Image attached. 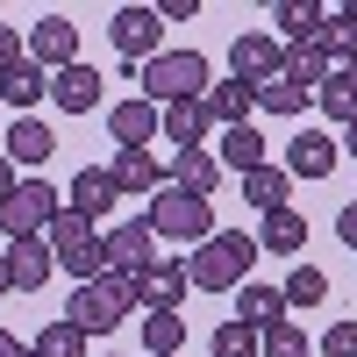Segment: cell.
<instances>
[{
  "label": "cell",
  "instance_id": "cell-1",
  "mask_svg": "<svg viewBox=\"0 0 357 357\" xmlns=\"http://www.w3.org/2000/svg\"><path fill=\"white\" fill-rule=\"evenodd\" d=\"M250 264H257V236L215 229V236L186 257V279H193L200 293H236V286H250Z\"/></svg>",
  "mask_w": 357,
  "mask_h": 357
},
{
  "label": "cell",
  "instance_id": "cell-2",
  "mask_svg": "<svg viewBox=\"0 0 357 357\" xmlns=\"http://www.w3.org/2000/svg\"><path fill=\"white\" fill-rule=\"evenodd\" d=\"M136 86H143V100L172 107V100H207L215 72H207V57H200V50H158L151 65L136 72Z\"/></svg>",
  "mask_w": 357,
  "mask_h": 357
},
{
  "label": "cell",
  "instance_id": "cell-3",
  "mask_svg": "<svg viewBox=\"0 0 357 357\" xmlns=\"http://www.w3.org/2000/svg\"><path fill=\"white\" fill-rule=\"evenodd\" d=\"M151 229L158 236H172V243H207L215 236V200H200V193H186V186H172L165 178V193H151Z\"/></svg>",
  "mask_w": 357,
  "mask_h": 357
},
{
  "label": "cell",
  "instance_id": "cell-4",
  "mask_svg": "<svg viewBox=\"0 0 357 357\" xmlns=\"http://www.w3.org/2000/svg\"><path fill=\"white\" fill-rule=\"evenodd\" d=\"M65 215V200H57V186H43V178H22V186L0 200V236L8 243H29V236H50V222Z\"/></svg>",
  "mask_w": 357,
  "mask_h": 357
},
{
  "label": "cell",
  "instance_id": "cell-5",
  "mask_svg": "<svg viewBox=\"0 0 357 357\" xmlns=\"http://www.w3.org/2000/svg\"><path fill=\"white\" fill-rule=\"evenodd\" d=\"M129 279H93V286H72V307H65V321H79V329L86 336H107V329H122V321H129Z\"/></svg>",
  "mask_w": 357,
  "mask_h": 357
},
{
  "label": "cell",
  "instance_id": "cell-6",
  "mask_svg": "<svg viewBox=\"0 0 357 357\" xmlns=\"http://www.w3.org/2000/svg\"><path fill=\"white\" fill-rule=\"evenodd\" d=\"M107 36H114V57L143 72V65H151V57L165 50V15H158V8H114Z\"/></svg>",
  "mask_w": 357,
  "mask_h": 357
},
{
  "label": "cell",
  "instance_id": "cell-7",
  "mask_svg": "<svg viewBox=\"0 0 357 357\" xmlns=\"http://www.w3.org/2000/svg\"><path fill=\"white\" fill-rule=\"evenodd\" d=\"M100 243H107V272H114V279H129V286L158 264V229H151V215H136V222H122V229H107Z\"/></svg>",
  "mask_w": 357,
  "mask_h": 357
},
{
  "label": "cell",
  "instance_id": "cell-8",
  "mask_svg": "<svg viewBox=\"0 0 357 357\" xmlns=\"http://www.w3.org/2000/svg\"><path fill=\"white\" fill-rule=\"evenodd\" d=\"M186 257H158L151 264V272H143L136 286H129V301L143 307V314H178V307H186Z\"/></svg>",
  "mask_w": 357,
  "mask_h": 357
},
{
  "label": "cell",
  "instance_id": "cell-9",
  "mask_svg": "<svg viewBox=\"0 0 357 357\" xmlns=\"http://www.w3.org/2000/svg\"><path fill=\"white\" fill-rule=\"evenodd\" d=\"M107 129H114V151H151V136H165V107L158 100H114L107 107Z\"/></svg>",
  "mask_w": 357,
  "mask_h": 357
},
{
  "label": "cell",
  "instance_id": "cell-10",
  "mask_svg": "<svg viewBox=\"0 0 357 357\" xmlns=\"http://www.w3.org/2000/svg\"><path fill=\"white\" fill-rule=\"evenodd\" d=\"M29 65H43V72L79 65V29H72L65 15H43L36 29H29Z\"/></svg>",
  "mask_w": 357,
  "mask_h": 357
},
{
  "label": "cell",
  "instance_id": "cell-11",
  "mask_svg": "<svg viewBox=\"0 0 357 357\" xmlns=\"http://www.w3.org/2000/svg\"><path fill=\"white\" fill-rule=\"evenodd\" d=\"M229 65H236V79H250V86H272L279 72H286V50L264 36V29H243L236 36V50H229Z\"/></svg>",
  "mask_w": 357,
  "mask_h": 357
},
{
  "label": "cell",
  "instance_id": "cell-12",
  "mask_svg": "<svg viewBox=\"0 0 357 357\" xmlns=\"http://www.w3.org/2000/svg\"><path fill=\"white\" fill-rule=\"evenodd\" d=\"M229 321H243V329L264 336V329H279V321H293V307H286L279 286H257V279H250V286H236V314H229Z\"/></svg>",
  "mask_w": 357,
  "mask_h": 357
},
{
  "label": "cell",
  "instance_id": "cell-13",
  "mask_svg": "<svg viewBox=\"0 0 357 357\" xmlns=\"http://www.w3.org/2000/svg\"><path fill=\"white\" fill-rule=\"evenodd\" d=\"M336 158H343V143L321 136V129H301V136L286 143V172H293V178H329Z\"/></svg>",
  "mask_w": 357,
  "mask_h": 357
},
{
  "label": "cell",
  "instance_id": "cell-14",
  "mask_svg": "<svg viewBox=\"0 0 357 357\" xmlns=\"http://www.w3.org/2000/svg\"><path fill=\"white\" fill-rule=\"evenodd\" d=\"M107 172H114V186H122V200H129V193L151 200V193H165V178H172V172L158 165V151H114Z\"/></svg>",
  "mask_w": 357,
  "mask_h": 357
},
{
  "label": "cell",
  "instance_id": "cell-15",
  "mask_svg": "<svg viewBox=\"0 0 357 357\" xmlns=\"http://www.w3.org/2000/svg\"><path fill=\"white\" fill-rule=\"evenodd\" d=\"M250 107H257L250 79H215V86H207V122H215V129H243Z\"/></svg>",
  "mask_w": 357,
  "mask_h": 357
},
{
  "label": "cell",
  "instance_id": "cell-16",
  "mask_svg": "<svg viewBox=\"0 0 357 357\" xmlns=\"http://www.w3.org/2000/svg\"><path fill=\"white\" fill-rule=\"evenodd\" d=\"M222 158L215 151H207V143H200V151H172V186H186V193H200V200H215V186H222Z\"/></svg>",
  "mask_w": 357,
  "mask_h": 357
},
{
  "label": "cell",
  "instance_id": "cell-17",
  "mask_svg": "<svg viewBox=\"0 0 357 357\" xmlns=\"http://www.w3.org/2000/svg\"><path fill=\"white\" fill-rule=\"evenodd\" d=\"M50 100L65 107V114H93V107H100V72H93V65H65V72H50Z\"/></svg>",
  "mask_w": 357,
  "mask_h": 357
},
{
  "label": "cell",
  "instance_id": "cell-18",
  "mask_svg": "<svg viewBox=\"0 0 357 357\" xmlns=\"http://www.w3.org/2000/svg\"><path fill=\"white\" fill-rule=\"evenodd\" d=\"M114 200H122L114 172H107V165H93V172H79V178H72V200H65V207H72V215H86V222H100Z\"/></svg>",
  "mask_w": 357,
  "mask_h": 357
},
{
  "label": "cell",
  "instance_id": "cell-19",
  "mask_svg": "<svg viewBox=\"0 0 357 357\" xmlns=\"http://www.w3.org/2000/svg\"><path fill=\"white\" fill-rule=\"evenodd\" d=\"M243 200L257 207V215L293 207V172H286V165H257V172H243Z\"/></svg>",
  "mask_w": 357,
  "mask_h": 357
},
{
  "label": "cell",
  "instance_id": "cell-20",
  "mask_svg": "<svg viewBox=\"0 0 357 357\" xmlns=\"http://www.w3.org/2000/svg\"><path fill=\"white\" fill-rule=\"evenodd\" d=\"M321 57H329V72H357V0L321 22Z\"/></svg>",
  "mask_w": 357,
  "mask_h": 357
},
{
  "label": "cell",
  "instance_id": "cell-21",
  "mask_svg": "<svg viewBox=\"0 0 357 357\" xmlns=\"http://www.w3.org/2000/svg\"><path fill=\"white\" fill-rule=\"evenodd\" d=\"M257 250H272V257H293V264H301V250H307V215H301V207H279V215H264Z\"/></svg>",
  "mask_w": 357,
  "mask_h": 357
},
{
  "label": "cell",
  "instance_id": "cell-22",
  "mask_svg": "<svg viewBox=\"0 0 357 357\" xmlns=\"http://www.w3.org/2000/svg\"><path fill=\"white\" fill-rule=\"evenodd\" d=\"M8 272H15V293H36L57 272V257H50L43 236H29V243H8Z\"/></svg>",
  "mask_w": 357,
  "mask_h": 357
},
{
  "label": "cell",
  "instance_id": "cell-23",
  "mask_svg": "<svg viewBox=\"0 0 357 357\" xmlns=\"http://www.w3.org/2000/svg\"><path fill=\"white\" fill-rule=\"evenodd\" d=\"M264 151H272V143H264V136L243 122V129H222V151H215V158H222V172L243 178V172H257V165H264Z\"/></svg>",
  "mask_w": 357,
  "mask_h": 357
},
{
  "label": "cell",
  "instance_id": "cell-24",
  "mask_svg": "<svg viewBox=\"0 0 357 357\" xmlns=\"http://www.w3.org/2000/svg\"><path fill=\"white\" fill-rule=\"evenodd\" d=\"M272 22L286 29V43H321V22H329V8H314V0H279Z\"/></svg>",
  "mask_w": 357,
  "mask_h": 357
},
{
  "label": "cell",
  "instance_id": "cell-25",
  "mask_svg": "<svg viewBox=\"0 0 357 357\" xmlns=\"http://www.w3.org/2000/svg\"><path fill=\"white\" fill-rule=\"evenodd\" d=\"M200 136H207V100H172V107H165V143L200 151Z\"/></svg>",
  "mask_w": 357,
  "mask_h": 357
},
{
  "label": "cell",
  "instance_id": "cell-26",
  "mask_svg": "<svg viewBox=\"0 0 357 357\" xmlns=\"http://www.w3.org/2000/svg\"><path fill=\"white\" fill-rule=\"evenodd\" d=\"M50 151H57V136H50L43 122H29V114L8 129V158H15V165H50Z\"/></svg>",
  "mask_w": 357,
  "mask_h": 357
},
{
  "label": "cell",
  "instance_id": "cell-27",
  "mask_svg": "<svg viewBox=\"0 0 357 357\" xmlns=\"http://www.w3.org/2000/svg\"><path fill=\"white\" fill-rule=\"evenodd\" d=\"M293 86H307V93H321V79H329V57H321V43H286V72Z\"/></svg>",
  "mask_w": 357,
  "mask_h": 357
},
{
  "label": "cell",
  "instance_id": "cell-28",
  "mask_svg": "<svg viewBox=\"0 0 357 357\" xmlns=\"http://www.w3.org/2000/svg\"><path fill=\"white\" fill-rule=\"evenodd\" d=\"M186 350V314H143V357H178Z\"/></svg>",
  "mask_w": 357,
  "mask_h": 357
},
{
  "label": "cell",
  "instance_id": "cell-29",
  "mask_svg": "<svg viewBox=\"0 0 357 357\" xmlns=\"http://www.w3.org/2000/svg\"><path fill=\"white\" fill-rule=\"evenodd\" d=\"M314 107L329 114V122L350 129V122H357V79H350V72H329V79H321V93H314Z\"/></svg>",
  "mask_w": 357,
  "mask_h": 357
},
{
  "label": "cell",
  "instance_id": "cell-30",
  "mask_svg": "<svg viewBox=\"0 0 357 357\" xmlns=\"http://www.w3.org/2000/svg\"><path fill=\"white\" fill-rule=\"evenodd\" d=\"M257 107H264V114H286V122H301V114L314 107V93H307V86H293V79H272V86H257Z\"/></svg>",
  "mask_w": 357,
  "mask_h": 357
},
{
  "label": "cell",
  "instance_id": "cell-31",
  "mask_svg": "<svg viewBox=\"0 0 357 357\" xmlns=\"http://www.w3.org/2000/svg\"><path fill=\"white\" fill-rule=\"evenodd\" d=\"M50 93V79H43V65H15L8 79H0V107H36Z\"/></svg>",
  "mask_w": 357,
  "mask_h": 357
},
{
  "label": "cell",
  "instance_id": "cell-32",
  "mask_svg": "<svg viewBox=\"0 0 357 357\" xmlns=\"http://www.w3.org/2000/svg\"><path fill=\"white\" fill-rule=\"evenodd\" d=\"M86 343H93V336H86L79 321H65V314H57V321H43V336H36V357H86Z\"/></svg>",
  "mask_w": 357,
  "mask_h": 357
},
{
  "label": "cell",
  "instance_id": "cell-33",
  "mask_svg": "<svg viewBox=\"0 0 357 357\" xmlns=\"http://www.w3.org/2000/svg\"><path fill=\"white\" fill-rule=\"evenodd\" d=\"M279 293H286V307H321V301H329V272H314V264H293Z\"/></svg>",
  "mask_w": 357,
  "mask_h": 357
},
{
  "label": "cell",
  "instance_id": "cell-34",
  "mask_svg": "<svg viewBox=\"0 0 357 357\" xmlns=\"http://www.w3.org/2000/svg\"><path fill=\"white\" fill-rule=\"evenodd\" d=\"M207 350H215V357H264V336L243 329V321H222V329L207 336Z\"/></svg>",
  "mask_w": 357,
  "mask_h": 357
},
{
  "label": "cell",
  "instance_id": "cell-35",
  "mask_svg": "<svg viewBox=\"0 0 357 357\" xmlns=\"http://www.w3.org/2000/svg\"><path fill=\"white\" fill-rule=\"evenodd\" d=\"M264 357H314V343L301 321H279V329H264Z\"/></svg>",
  "mask_w": 357,
  "mask_h": 357
},
{
  "label": "cell",
  "instance_id": "cell-36",
  "mask_svg": "<svg viewBox=\"0 0 357 357\" xmlns=\"http://www.w3.org/2000/svg\"><path fill=\"white\" fill-rule=\"evenodd\" d=\"M321 357H357V321H329V336H321Z\"/></svg>",
  "mask_w": 357,
  "mask_h": 357
},
{
  "label": "cell",
  "instance_id": "cell-37",
  "mask_svg": "<svg viewBox=\"0 0 357 357\" xmlns=\"http://www.w3.org/2000/svg\"><path fill=\"white\" fill-rule=\"evenodd\" d=\"M15 65H29V36H15V29H0V79H8Z\"/></svg>",
  "mask_w": 357,
  "mask_h": 357
},
{
  "label": "cell",
  "instance_id": "cell-38",
  "mask_svg": "<svg viewBox=\"0 0 357 357\" xmlns=\"http://www.w3.org/2000/svg\"><path fill=\"white\" fill-rule=\"evenodd\" d=\"M336 236L357 250V200H343V207H336Z\"/></svg>",
  "mask_w": 357,
  "mask_h": 357
},
{
  "label": "cell",
  "instance_id": "cell-39",
  "mask_svg": "<svg viewBox=\"0 0 357 357\" xmlns=\"http://www.w3.org/2000/svg\"><path fill=\"white\" fill-rule=\"evenodd\" d=\"M158 15H165V22H193V15H200V0H165Z\"/></svg>",
  "mask_w": 357,
  "mask_h": 357
},
{
  "label": "cell",
  "instance_id": "cell-40",
  "mask_svg": "<svg viewBox=\"0 0 357 357\" xmlns=\"http://www.w3.org/2000/svg\"><path fill=\"white\" fill-rule=\"evenodd\" d=\"M0 357H36V343H22V336H8V329H0Z\"/></svg>",
  "mask_w": 357,
  "mask_h": 357
},
{
  "label": "cell",
  "instance_id": "cell-41",
  "mask_svg": "<svg viewBox=\"0 0 357 357\" xmlns=\"http://www.w3.org/2000/svg\"><path fill=\"white\" fill-rule=\"evenodd\" d=\"M15 186H22V178H15V158H8V151H0V200H8Z\"/></svg>",
  "mask_w": 357,
  "mask_h": 357
},
{
  "label": "cell",
  "instance_id": "cell-42",
  "mask_svg": "<svg viewBox=\"0 0 357 357\" xmlns=\"http://www.w3.org/2000/svg\"><path fill=\"white\" fill-rule=\"evenodd\" d=\"M15 293V272H8V250H0V301H8Z\"/></svg>",
  "mask_w": 357,
  "mask_h": 357
},
{
  "label": "cell",
  "instance_id": "cell-43",
  "mask_svg": "<svg viewBox=\"0 0 357 357\" xmlns=\"http://www.w3.org/2000/svg\"><path fill=\"white\" fill-rule=\"evenodd\" d=\"M336 143H343V151H350V158H357V122H350V129H343V136H336Z\"/></svg>",
  "mask_w": 357,
  "mask_h": 357
},
{
  "label": "cell",
  "instance_id": "cell-44",
  "mask_svg": "<svg viewBox=\"0 0 357 357\" xmlns=\"http://www.w3.org/2000/svg\"><path fill=\"white\" fill-rule=\"evenodd\" d=\"M350 79H357V72H350Z\"/></svg>",
  "mask_w": 357,
  "mask_h": 357
}]
</instances>
